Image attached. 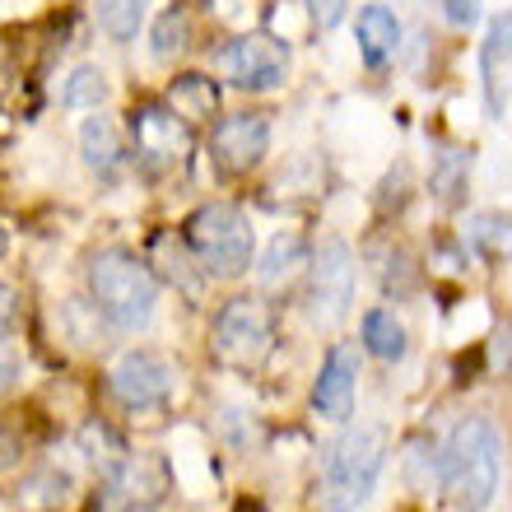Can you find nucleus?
<instances>
[{"label":"nucleus","instance_id":"13","mask_svg":"<svg viewBox=\"0 0 512 512\" xmlns=\"http://www.w3.org/2000/svg\"><path fill=\"white\" fill-rule=\"evenodd\" d=\"M354 42H359V56H364L368 70H387L401 52V24L387 5H364L359 10V24H354Z\"/></svg>","mask_w":512,"mask_h":512},{"label":"nucleus","instance_id":"21","mask_svg":"<svg viewBox=\"0 0 512 512\" xmlns=\"http://www.w3.org/2000/svg\"><path fill=\"white\" fill-rule=\"evenodd\" d=\"M466 168H471V159H466L461 149L438 154V163H433V191H438V201H443V205H461V191H466Z\"/></svg>","mask_w":512,"mask_h":512},{"label":"nucleus","instance_id":"27","mask_svg":"<svg viewBox=\"0 0 512 512\" xmlns=\"http://www.w3.org/2000/svg\"><path fill=\"white\" fill-rule=\"evenodd\" d=\"M14 373H19V350H14L10 340H5V331H0V391L14 382Z\"/></svg>","mask_w":512,"mask_h":512},{"label":"nucleus","instance_id":"18","mask_svg":"<svg viewBox=\"0 0 512 512\" xmlns=\"http://www.w3.org/2000/svg\"><path fill=\"white\" fill-rule=\"evenodd\" d=\"M466 238H471V247L485 256V261H508L512 256V215H503V210H480V215H471Z\"/></svg>","mask_w":512,"mask_h":512},{"label":"nucleus","instance_id":"28","mask_svg":"<svg viewBox=\"0 0 512 512\" xmlns=\"http://www.w3.org/2000/svg\"><path fill=\"white\" fill-rule=\"evenodd\" d=\"M19 461H24V443H19L14 433L0 429V471H14Z\"/></svg>","mask_w":512,"mask_h":512},{"label":"nucleus","instance_id":"31","mask_svg":"<svg viewBox=\"0 0 512 512\" xmlns=\"http://www.w3.org/2000/svg\"><path fill=\"white\" fill-rule=\"evenodd\" d=\"M0 256H5V229H0Z\"/></svg>","mask_w":512,"mask_h":512},{"label":"nucleus","instance_id":"26","mask_svg":"<svg viewBox=\"0 0 512 512\" xmlns=\"http://www.w3.org/2000/svg\"><path fill=\"white\" fill-rule=\"evenodd\" d=\"M438 5H443V14L457 28H471L480 19V0H438Z\"/></svg>","mask_w":512,"mask_h":512},{"label":"nucleus","instance_id":"3","mask_svg":"<svg viewBox=\"0 0 512 512\" xmlns=\"http://www.w3.org/2000/svg\"><path fill=\"white\" fill-rule=\"evenodd\" d=\"M387 461V433L378 424H359L345 429L336 443L326 447L322 466V503L326 512H354L359 503H368L373 485Z\"/></svg>","mask_w":512,"mask_h":512},{"label":"nucleus","instance_id":"2","mask_svg":"<svg viewBox=\"0 0 512 512\" xmlns=\"http://www.w3.org/2000/svg\"><path fill=\"white\" fill-rule=\"evenodd\" d=\"M89 294H94L98 317H108L117 331H140L154 317L159 303V280L154 270L131 252H98L89 261Z\"/></svg>","mask_w":512,"mask_h":512},{"label":"nucleus","instance_id":"14","mask_svg":"<svg viewBox=\"0 0 512 512\" xmlns=\"http://www.w3.org/2000/svg\"><path fill=\"white\" fill-rule=\"evenodd\" d=\"M80 154L89 168H98V173H117L126 159V140H122V126L112 122V117H89V122L80 126Z\"/></svg>","mask_w":512,"mask_h":512},{"label":"nucleus","instance_id":"30","mask_svg":"<svg viewBox=\"0 0 512 512\" xmlns=\"http://www.w3.org/2000/svg\"><path fill=\"white\" fill-rule=\"evenodd\" d=\"M10 289H0V331H5V326H10V317H14V308H10Z\"/></svg>","mask_w":512,"mask_h":512},{"label":"nucleus","instance_id":"11","mask_svg":"<svg viewBox=\"0 0 512 512\" xmlns=\"http://www.w3.org/2000/svg\"><path fill=\"white\" fill-rule=\"evenodd\" d=\"M131 140L149 163H182L191 154V122L173 108H140L131 117Z\"/></svg>","mask_w":512,"mask_h":512},{"label":"nucleus","instance_id":"10","mask_svg":"<svg viewBox=\"0 0 512 512\" xmlns=\"http://www.w3.org/2000/svg\"><path fill=\"white\" fill-rule=\"evenodd\" d=\"M354 387H359V350L340 340V345H331L322 373L312 382V405H317V415L345 424V419L354 415Z\"/></svg>","mask_w":512,"mask_h":512},{"label":"nucleus","instance_id":"9","mask_svg":"<svg viewBox=\"0 0 512 512\" xmlns=\"http://www.w3.org/2000/svg\"><path fill=\"white\" fill-rule=\"evenodd\" d=\"M210 149H215V163L224 173H247L266 159L270 149V122L266 112H238V117H224L210 135Z\"/></svg>","mask_w":512,"mask_h":512},{"label":"nucleus","instance_id":"1","mask_svg":"<svg viewBox=\"0 0 512 512\" xmlns=\"http://www.w3.org/2000/svg\"><path fill=\"white\" fill-rule=\"evenodd\" d=\"M499 429L489 419L471 415L447 433L443 457H438V480L443 494L461 512H485L499 494Z\"/></svg>","mask_w":512,"mask_h":512},{"label":"nucleus","instance_id":"5","mask_svg":"<svg viewBox=\"0 0 512 512\" xmlns=\"http://www.w3.org/2000/svg\"><path fill=\"white\" fill-rule=\"evenodd\" d=\"M215 359L229 368H261L275 350V317L261 298H229L215 317Z\"/></svg>","mask_w":512,"mask_h":512},{"label":"nucleus","instance_id":"19","mask_svg":"<svg viewBox=\"0 0 512 512\" xmlns=\"http://www.w3.org/2000/svg\"><path fill=\"white\" fill-rule=\"evenodd\" d=\"M145 5L149 0H98V28L112 42H131L145 24Z\"/></svg>","mask_w":512,"mask_h":512},{"label":"nucleus","instance_id":"25","mask_svg":"<svg viewBox=\"0 0 512 512\" xmlns=\"http://www.w3.org/2000/svg\"><path fill=\"white\" fill-rule=\"evenodd\" d=\"M303 5H308V19H312V28H336L340 19H345V5H350V0H303Z\"/></svg>","mask_w":512,"mask_h":512},{"label":"nucleus","instance_id":"17","mask_svg":"<svg viewBox=\"0 0 512 512\" xmlns=\"http://www.w3.org/2000/svg\"><path fill=\"white\" fill-rule=\"evenodd\" d=\"M364 350L378 354L382 364H396V359H405L410 340H405V326L396 322V312H387V308H368L364 312Z\"/></svg>","mask_w":512,"mask_h":512},{"label":"nucleus","instance_id":"29","mask_svg":"<svg viewBox=\"0 0 512 512\" xmlns=\"http://www.w3.org/2000/svg\"><path fill=\"white\" fill-rule=\"evenodd\" d=\"M494 368H512V326L499 331V340H494Z\"/></svg>","mask_w":512,"mask_h":512},{"label":"nucleus","instance_id":"15","mask_svg":"<svg viewBox=\"0 0 512 512\" xmlns=\"http://www.w3.org/2000/svg\"><path fill=\"white\" fill-rule=\"evenodd\" d=\"M168 108L182 117V122H210L219 112V84L210 75H177L173 89H168Z\"/></svg>","mask_w":512,"mask_h":512},{"label":"nucleus","instance_id":"4","mask_svg":"<svg viewBox=\"0 0 512 512\" xmlns=\"http://www.w3.org/2000/svg\"><path fill=\"white\" fill-rule=\"evenodd\" d=\"M187 247H191V256L201 261L205 275L233 280V275H243V270L252 266L256 233L243 210H233V205H201V210L187 219Z\"/></svg>","mask_w":512,"mask_h":512},{"label":"nucleus","instance_id":"23","mask_svg":"<svg viewBox=\"0 0 512 512\" xmlns=\"http://www.w3.org/2000/svg\"><path fill=\"white\" fill-rule=\"evenodd\" d=\"M187 38H191L187 14L182 10L159 14V24H154V56H159V61H173V56L187 52Z\"/></svg>","mask_w":512,"mask_h":512},{"label":"nucleus","instance_id":"24","mask_svg":"<svg viewBox=\"0 0 512 512\" xmlns=\"http://www.w3.org/2000/svg\"><path fill=\"white\" fill-rule=\"evenodd\" d=\"M270 28H280V33H289V38H303V33L312 28V19H308V10L298 14V5L284 0L280 10H270Z\"/></svg>","mask_w":512,"mask_h":512},{"label":"nucleus","instance_id":"12","mask_svg":"<svg viewBox=\"0 0 512 512\" xmlns=\"http://www.w3.org/2000/svg\"><path fill=\"white\" fill-rule=\"evenodd\" d=\"M480 80H485L489 112L499 117V112L508 108V94H512V10L489 19L485 47H480Z\"/></svg>","mask_w":512,"mask_h":512},{"label":"nucleus","instance_id":"8","mask_svg":"<svg viewBox=\"0 0 512 512\" xmlns=\"http://www.w3.org/2000/svg\"><path fill=\"white\" fill-rule=\"evenodd\" d=\"M112 391L126 410H159L173 396V368L163 364L159 354L131 350L122 364L112 368Z\"/></svg>","mask_w":512,"mask_h":512},{"label":"nucleus","instance_id":"20","mask_svg":"<svg viewBox=\"0 0 512 512\" xmlns=\"http://www.w3.org/2000/svg\"><path fill=\"white\" fill-rule=\"evenodd\" d=\"M80 447H84V457L94 461L98 471H108V475H117L126 466V447L117 443V433L108 429V424H84V433H80Z\"/></svg>","mask_w":512,"mask_h":512},{"label":"nucleus","instance_id":"32","mask_svg":"<svg viewBox=\"0 0 512 512\" xmlns=\"http://www.w3.org/2000/svg\"><path fill=\"white\" fill-rule=\"evenodd\" d=\"M131 512H149V508H131Z\"/></svg>","mask_w":512,"mask_h":512},{"label":"nucleus","instance_id":"22","mask_svg":"<svg viewBox=\"0 0 512 512\" xmlns=\"http://www.w3.org/2000/svg\"><path fill=\"white\" fill-rule=\"evenodd\" d=\"M103 98H108V75L98 66H80L66 80V89H61V103H66V108H98Z\"/></svg>","mask_w":512,"mask_h":512},{"label":"nucleus","instance_id":"7","mask_svg":"<svg viewBox=\"0 0 512 512\" xmlns=\"http://www.w3.org/2000/svg\"><path fill=\"white\" fill-rule=\"evenodd\" d=\"M354 303V256L340 238H326L312 252V284H308V312L317 326H340Z\"/></svg>","mask_w":512,"mask_h":512},{"label":"nucleus","instance_id":"16","mask_svg":"<svg viewBox=\"0 0 512 512\" xmlns=\"http://www.w3.org/2000/svg\"><path fill=\"white\" fill-rule=\"evenodd\" d=\"M303 266H312L308 243H303L298 233H280V238L266 247V261H261V284H266V289H280V284H289Z\"/></svg>","mask_w":512,"mask_h":512},{"label":"nucleus","instance_id":"6","mask_svg":"<svg viewBox=\"0 0 512 512\" xmlns=\"http://www.w3.org/2000/svg\"><path fill=\"white\" fill-rule=\"evenodd\" d=\"M219 70L247 94H266L289 75V42H280L275 33H238L219 52Z\"/></svg>","mask_w":512,"mask_h":512}]
</instances>
